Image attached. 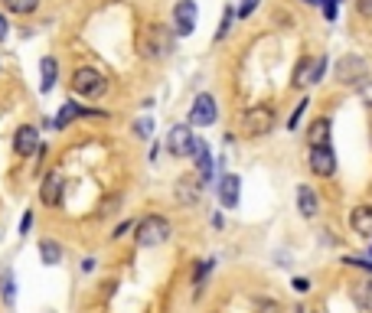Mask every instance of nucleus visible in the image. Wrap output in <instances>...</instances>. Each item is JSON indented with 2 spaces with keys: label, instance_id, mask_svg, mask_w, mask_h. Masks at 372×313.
Masks as SVG:
<instances>
[{
  "label": "nucleus",
  "instance_id": "f257e3e1",
  "mask_svg": "<svg viewBox=\"0 0 372 313\" xmlns=\"http://www.w3.org/2000/svg\"><path fill=\"white\" fill-rule=\"evenodd\" d=\"M173 29L163 27V23H151V27L141 33V39H137V53H141V59H147V62H163V59L173 53Z\"/></svg>",
  "mask_w": 372,
  "mask_h": 313
},
{
  "label": "nucleus",
  "instance_id": "f03ea898",
  "mask_svg": "<svg viewBox=\"0 0 372 313\" xmlns=\"http://www.w3.org/2000/svg\"><path fill=\"white\" fill-rule=\"evenodd\" d=\"M69 85H72V92H76L78 98H88V102H98V98L108 92L105 76H102L98 69H92V66L76 69V72H72V78H69Z\"/></svg>",
  "mask_w": 372,
  "mask_h": 313
},
{
  "label": "nucleus",
  "instance_id": "7ed1b4c3",
  "mask_svg": "<svg viewBox=\"0 0 372 313\" xmlns=\"http://www.w3.org/2000/svg\"><path fill=\"white\" fill-rule=\"evenodd\" d=\"M173 235V225L163 216H144L137 225H134V238L141 248H157L163 245L167 238Z\"/></svg>",
  "mask_w": 372,
  "mask_h": 313
},
{
  "label": "nucleus",
  "instance_id": "20e7f679",
  "mask_svg": "<svg viewBox=\"0 0 372 313\" xmlns=\"http://www.w3.org/2000/svg\"><path fill=\"white\" fill-rule=\"evenodd\" d=\"M275 131V108L271 104H252L242 114V134L245 137H265Z\"/></svg>",
  "mask_w": 372,
  "mask_h": 313
},
{
  "label": "nucleus",
  "instance_id": "39448f33",
  "mask_svg": "<svg viewBox=\"0 0 372 313\" xmlns=\"http://www.w3.org/2000/svg\"><path fill=\"white\" fill-rule=\"evenodd\" d=\"M369 78V66L363 56H343L336 62V82L340 85H359Z\"/></svg>",
  "mask_w": 372,
  "mask_h": 313
},
{
  "label": "nucleus",
  "instance_id": "423d86ee",
  "mask_svg": "<svg viewBox=\"0 0 372 313\" xmlns=\"http://www.w3.org/2000/svg\"><path fill=\"white\" fill-rule=\"evenodd\" d=\"M196 20H200L196 0H177V7H173V36H190L196 29Z\"/></svg>",
  "mask_w": 372,
  "mask_h": 313
},
{
  "label": "nucleus",
  "instance_id": "0eeeda50",
  "mask_svg": "<svg viewBox=\"0 0 372 313\" xmlns=\"http://www.w3.org/2000/svg\"><path fill=\"white\" fill-rule=\"evenodd\" d=\"M216 114H219L216 98L209 92H200L193 98V108H190V127H209V124H216Z\"/></svg>",
  "mask_w": 372,
  "mask_h": 313
},
{
  "label": "nucleus",
  "instance_id": "6e6552de",
  "mask_svg": "<svg viewBox=\"0 0 372 313\" xmlns=\"http://www.w3.org/2000/svg\"><path fill=\"white\" fill-rule=\"evenodd\" d=\"M307 163H310V173L314 176H333L336 173V153L330 144H324V147H310V157H307Z\"/></svg>",
  "mask_w": 372,
  "mask_h": 313
},
{
  "label": "nucleus",
  "instance_id": "1a4fd4ad",
  "mask_svg": "<svg viewBox=\"0 0 372 313\" xmlns=\"http://www.w3.org/2000/svg\"><path fill=\"white\" fill-rule=\"evenodd\" d=\"M167 151L170 157H190V147H193V127L190 124H173L170 134H167Z\"/></svg>",
  "mask_w": 372,
  "mask_h": 313
},
{
  "label": "nucleus",
  "instance_id": "9d476101",
  "mask_svg": "<svg viewBox=\"0 0 372 313\" xmlns=\"http://www.w3.org/2000/svg\"><path fill=\"white\" fill-rule=\"evenodd\" d=\"M39 131L33 127V124H20L17 131H13V153L17 157H33V153L39 151Z\"/></svg>",
  "mask_w": 372,
  "mask_h": 313
},
{
  "label": "nucleus",
  "instance_id": "9b49d317",
  "mask_svg": "<svg viewBox=\"0 0 372 313\" xmlns=\"http://www.w3.org/2000/svg\"><path fill=\"white\" fill-rule=\"evenodd\" d=\"M202 190H206V183H202L196 173L180 176V180H177V202H180V206H196V202L202 200Z\"/></svg>",
  "mask_w": 372,
  "mask_h": 313
},
{
  "label": "nucleus",
  "instance_id": "f8f14e48",
  "mask_svg": "<svg viewBox=\"0 0 372 313\" xmlns=\"http://www.w3.org/2000/svg\"><path fill=\"white\" fill-rule=\"evenodd\" d=\"M62 190H66L62 176H59V173H46L43 183H39V202L49 209H56L59 202H62Z\"/></svg>",
  "mask_w": 372,
  "mask_h": 313
},
{
  "label": "nucleus",
  "instance_id": "ddd939ff",
  "mask_svg": "<svg viewBox=\"0 0 372 313\" xmlns=\"http://www.w3.org/2000/svg\"><path fill=\"white\" fill-rule=\"evenodd\" d=\"M242 196V180L235 173H219V202L226 209H235Z\"/></svg>",
  "mask_w": 372,
  "mask_h": 313
},
{
  "label": "nucleus",
  "instance_id": "4468645a",
  "mask_svg": "<svg viewBox=\"0 0 372 313\" xmlns=\"http://www.w3.org/2000/svg\"><path fill=\"white\" fill-rule=\"evenodd\" d=\"M190 157H193V163H196V176H200L202 183H209L212 180V160H209V147H206V141H196V137H193Z\"/></svg>",
  "mask_w": 372,
  "mask_h": 313
},
{
  "label": "nucleus",
  "instance_id": "2eb2a0df",
  "mask_svg": "<svg viewBox=\"0 0 372 313\" xmlns=\"http://www.w3.org/2000/svg\"><path fill=\"white\" fill-rule=\"evenodd\" d=\"M85 114H102V111H98V108H82V104H76V102H66L62 108H59L53 127H56V131H66V127L76 121V118H85Z\"/></svg>",
  "mask_w": 372,
  "mask_h": 313
},
{
  "label": "nucleus",
  "instance_id": "dca6fc26",
  "mask_svg": "<svg viewBox=\"0 0 372 313\" xmlns=\"http://www.w3.org/2000/svg\"><path fill=\"white\" fill-rule=\"evenodd\" d=\"M350 225H353V232L359 238H372V206L369 202L353 206V212H350Z\"/></svg>",
  "mask_w": 372,
  "mask_h": 313
},
{
  "label": "nucleus",
  "instance_id": "f3484780",
  "mask_svg": "<svg viewBox=\"0 0 372 313\" xmlns=\"http://www.w3.org/2000/svg\"><path fill=\"white\" fill-rule=\"evenodd\" d=\"M39 78H43V82H39V92H43V95H49V92L56 88V82H59V62L53 56L39 59Z\"/></svg>",
  "mask_w": 372,
  "mask_h": 313
},
{
  "label": "nucleus",
  "instance_id": "a211bd4d",
  "mask_svg": "<svg viewBox=\"0 0 372 313\" xmlns=\"http://www.w3.org/2000/svg\"><path fill=\"white\" fill-rule=\"evenodd\" d=\"M297 209H301V216L304 218H314L317 209H320V200H317V193L310 186H297Z\"/></svg>",
  "mask_w": 372,
  "mask_h": 313
},
{
  "label": "nucleus",
  "instance_id": "6ab92c4d",
  "mask_svg": "<svg viewBox=\"0 0 372 313\" xmlns=\"http://www.w3.org/2000/svg\"><path fill=\"white\" fill-rule=\"evenodd\" d=\"M307 144H310V147L330 144V118H317V121L307 127Z\"/></svg>",
  "mask_w": 372,
  "mask_h": 313
},
{
  "label": "nucleus",
  "instance_id": "aec40b11",
  "mask_svg": "<svg viewBox=\"0 0 372 313\" xmlns=\"http://www.w3.org/2000/svg\"><path fill=\"white\" fill-rule=\"evenodd\" d=\"M0 297H4V307H7V310H13V304H17V277H13V271H10V267H4V271H0Z\"/></svg>",
  "mask_w": 372,
  "mask_h": 313
},
{
  "label": "nucleus",
  "instance_id": "412c9836",
  "mask_svg": "<svg viewBox=\"0 0 372 313\" xmlns=\"http://www.w3.org/2000/svg\"><path fill=\"white\" fill-rule=\"evenodd\" d=\"M353 304L363 313H372V281H359V284H353Z\"/></svg>",
  "mask_w": 372,
  "mask_h": 313
},
{
  "label": "nucleus",
  "instance_id": "4be33fe9",
  "mask_svg": "<svg viewBox=\"0 0 372 313\" xmlns=\"http://www.w3.org/2000/svg\"><path fill=\"white\" fill-rule=\"evenodd\" d=\"M4 4V10L7 13H13V17H29V13H36L39 0H0Z\"/></svg>",
  "mask_w": 372,
  "mask_h": 313
},
{
  "label": "nucleus",
  "instance_id": "5701e85b",
  "mask_svg": "<svg viewBox=\"0 0 372 313\" xmlns=\"http://www.w3.org/2000/svg\"><path fill=\"white\" fill-rule=\"evenodd\" d=\"M39 258H43V265L53 267L62 261V248H59L53 238H43V242H39Z\"/></svg>",
  "mask_w": 372,
  "mask_h": 313
},
{
  "label": "nucleus",
  "instance_id": "b1692460",
  "mask_svg": "<svg viewBox=\"0 0 372 313\" xmlns=\"http://www.w3.org/2000/svg\"><path fill=\"white\" fill-rule=\"evenodd\" d=\"M310 66H314V59H301V62H297V69H294V78H291V85H294V88L307 85V82H310Z\"/></svg>",
  "mask_w": 372,
  "mask_h": 313
},
{
  "label": "nucleus",
  "instance_id": "393cba45",
  "mask_svg": "<svg viewBox=\"0 0 372 313\" xmlns=\"http://www.w3.org/2000/svg\"><path fill=\"white\" fill-rule=\"evenodd\" d=\"M232 20H235V7H229V10H226V13H222V20H219V29H216V43H222V39L229 36Z\"/></svg>",
  "mask_w": 372,
  "mask_h": 313
},
{
  "label": "nucleus",
  "instance_id": "a878e982",
  "mask_svg": "<svg viewBox=\"0 0 372 313\" xmlns=\"http://www.w3.org/2000/svg\"><path fill=\"white\" fill-rule=\"evenodd\" d=\"M326 56H320V59H314V66H310V82L307 85H317V82H324V76H326Z\"/></svg>",
  "mask_w": 372,
  "mask_h": 313
},
{
  "label": "nucleus",
  "instance_id": "bb28decb",
  "mask_svg": "<svg viewBox=\"0 0 372 313\" xmlns=\"http://www.w3.org/2000/svg\"><path fill=\"white\" fill-rule=\"evenodd\" d=\"M307 98H301V104H297L294 111H291V118H287V131H297V124H301V118H304V111H307Z\"/></svg>",
  "mask_w": 372,
  "mask_h": 313
},
{
  "label": "nucleus",
  "instance_id": "cd10ccee",
  "mask_svg": "<svg viewBox=\"0 0 372 313\" xmlns=\"http://www.w3.org/2000/svg\"><path fill=\"white\" fill-rule=\"evenodd\" d=\"M134 134L147 141V137L153 134V121H151V118H141V121H134Z\"/></svg>",
  "mask_w": 372,
  "mask_h": 313
},
{
  "label": "nucleus",
  "instance_id": "c85d7f7f",
  "mask_svg": "<svg viewBox=\"0 0 372 313\" xmlns=\"http://www.w3.org/2000/svg\"><path fill=\"white\" fill-rule=\"evenodd\" d=\"M255 10H258V0H242L239 7H235V17H239V20H248L252 13H255Z\"/></svg>",
  "mask_w": 372,
  "mask_h": 313
},
{
  "label": "nucleus",
  "instance_id": "c756f323",
  "mask_svg": "<svg viewBox=\"0 0 372 313\" xmlns=\"http://www.w3.org/2000/svg\"><path fill=\"white\" fill-rule=\"evenodd\" d=\"M343 265H350V267H363V271H369V274H372V261H366V258H343Z\"/></svg>",
  "mask_w": 372,
  "mask_h": 313
},
{
  "label": "nucleus",
  "instance_id": "7c9ffc66",
  "mask_svg": "<svg viewBox=\"0 0 372 313\" xmlns=\"http://www.w3.org/2000/svg\"><path fill=\"white\" fill-rule=\"evenodd\" d=\"M359 98H363L366 104H372V78H366V82H359Z\"/></svg>",
  "mask_w": 372,
  "mask_h": 313
},
{
  "label": "nucleus",
  "instance_id": "2f4dec72",
  "mask_svg": "<svg viewBox=\"0 0 372 313\" xmlns=\"http://www.w3.org/2000/svg\"><path fill=\"white\" fill-rule=\"evenodd\" d=\"M29 228H33V212H23V218H20V235H29Z\"/></svg>",
  "mask_w": 372,
  "mask_h": 313
},
{
  "label": "nucleus",
  "instance_id": "473e14b6",
  "mask_svg": "<svg viewBox=\"0 0 372 313\" xmlns=\"http://www.w3.org/2000/svg\"><path fill=\"white\" fill-rule=\"evenodd\" d=\"M291 287H294L297 294H307V291H310V281H307V277H294V281H291Z\"/></svg>",
  "mask_w": 372,
  "mask_h": 313
},
{
  "label": "nucleus",
  "instance_id": "72a5a7b5",
  "mask_svg": "<svg viewBox=\"0 0 372 313\" xmlns=\"http://www.w3.org/2000/svg\"><path fill=\"white\" fill-rule=\"evenodd\" d=\"M356 10H359L363 17H372V0H356Z\"/></svg>",
  "mask_w": 372,
  "mask_h": 313
},
{
  "label": "nucleus",
  "instance_id": "f704fd0d",
  "mask_svg": "<svg viewBox=\"0 0 372 313\" xmlns=\"http://www.w3.org/2000/svg\"><path fill=\"white\" fill-rule=\"evenodd\" d=\"M7 33H10V27H7V17H4V13H0V43H4V39H7Z\"/></svg>",
  "mask_w": 372,
  "mask_h": 313
},
{
  "label": "nucleus",
  "instance_id": "c9c22d12",
  "mask_svg": "<svg viewBox=\"0 0 372 313\" xmlns=\"http://www.w3.org/2000/svg\"><path fill=\"white\" fill-rule=\"evenodd\" d=\"M128 228H131V222H121V225H118V228H115V232H111V238H121V235H124V232H128Z\"/></svg>",
  "mask_w": 372,
  "mask_h": 313
},
{
  "label": "nucleus",
  "instance_id": "e433bc0d",
  "mask_svg": "<svg viewBox=\"0 0 372 313\" xmlns=\"http://www.w3.org/2000/svg\"><path fill=\"white\" fill-rule=\"evenodd\" d=\"M82 271H95V258H85V261H82Z\"/></svg>",
  "mask_w": 372,
  "mask_h": 313
},
{
  "label": "nucleus",
  "instance_id": "4c0bfd02",
  "mask_svg": "<svg viewBox=\"0 0 372 313\" xmlns=\"http://www.w3.org/2000/svg\"><path fill=\"white\" fill-rule=\"evenodd\" d=\"M304 4H320V0H304Z\"/></svg>",
  "mask_w": 372,
  "mask_h": 313
},
{
  "label": "nucleus",
  "instance_id": "58836bf2",
  "mask_svg": "<svg viewBox=\"0 0 372 313\" xmlns=\"http://www.w3.org/2000/svg\"><path fill=\"white\" fill-rule=\"evenodd\" d=\"M369 255H372V248H369Z\"/></svg>",
  "mask_w": 372,
  "mask_h": 313
}]
</instances>
